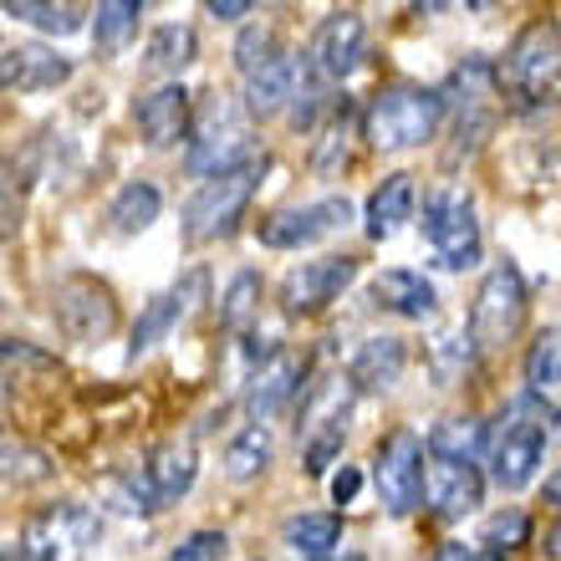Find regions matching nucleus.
Returning a JSON list of instances; mask_svg holds the SVG:
<instances>
[{"instance_id":"1","label":"nucleus","mask_w":561,"mask_h":561,"mask_svg":"<svg viewBox=\"0 0 561 561\" xmlns=\"http://www.w3.org/2000/svg\"><path fill=\"white\" fill-rule=\"evenodd\" d=\"M261 179H266V153H255L230 174L199 184L190 194V205H184V245H215V240L236 236V225L245 220Z\"/></svg>"},{"instance_id":"2","label":"nucleus","mask_w":561,"mask_h":561,"mask_svg":"<svg viewBox=\"0 0 561 561\" xmlns=\"http://www.w3.org/2000/svg\"><path fill=\"white\" fill-rule=\"evenodd\" d=\"M444 123V98L428 88H383L373 92V103L363 107V138H368L378 153H403V148H419L439 134Z\"/></svg>"},{"instance_id":"3","label":"nucleus","mask_w":561,"mask_h":561,"mask_svg":"<svg viewBox=\"0 0 561 561\" xmlns=\"http://www.w3.org/2000/svg\"><path fill=\"white\" fill-rule=\"evenodd\" d=\"M520 327H526V280H520L516 261H495L474 291L470 337L480 353H495V347L520 337Z\"/></svg>"},{"instance_id":"4","label":"nucleus","mask_w":561,"mask_h":561,"mask_svg":"<svg viewBox=\"0 0 561 561\" xmlns=\"http://www.w3.org/2000/svg\"><path fill=\"white\" fill-rule=\"evenodd\" d=\"M51 322H57V332L67 342H82V347H92V342H103L118 332V296H113V286L98 276H61L57 286H51Z\"/></svg>"},{"instance_id":"5","label":"nucleus","mask_w":561,"mask_h":561,"mask_svg":"<svg viewBox=\"0 0 561 561\" xmlns=\"http://www.w3.org/2000/svg\"><path fill=\"white\" fill-rule=\"evenodd\" d=\"M424 240L434 245V261L444 271H470L480 266V220H474V205L465 190H434L424 194Z\"/></svg>"},{"instance_id":"6","label":"nucleus","mask_w":561,"mask_h":561,"mask_svg":"<svg viewBox=\"0 0 561 561\" xmlns=\"http://www.w3.org/2000/svg\"><path fill=\"white\" fill-rule=\"evenodd\" d=\"M424 449L428 444L419 439L414 428H393V434L378 444V459H373V485H378V501H383L388 516H414L419 505L428 501Z\"/></svg>"},{"instance_id":"7","label":"nucleus","mask_w":561,"mask_h":561,"mask_svg":"<svg viewBox=\"0 0 561 561\" xmlns=\"http://www.w3.org/2000/svg\"><path fill=\"white\" fill-rule=\"evenodd\" d=\"M557 77H561V26L541 15V21H531V26L511 42V51H505L501 92L516 98V103H536Z\"/></svg>"},{"instance_id":"8","label":"nucleus","mask_w":561,"mask_h":561,"mask_svg":"<svg viewBox=\"0 0 561 561\" xmlns=\"http://www.w3.org/2000/svg\"><path fill=\"white\" fill-rule=\"evenodd\" d=\"M245 118H251V113H240V107H230V103L205 107V118L194 123V144H190L184 169L209 184V179H220V174H230V169H240L245 159H255V153H245V138H251Z\"/></svg>"},{"instance_id":"9","label":"nucleus","mask_w":561,"mask_h":561,"mask_svg":"<svg viewBox=\"0 0 561 561\" xmlns=\"http://www.w3.org/2000/svg\"><path fill=\"white\" fill-rule=\"evenodd\" d=\"M342 225H353V205L342 194H327V199H311V205L271 209L266 220L255 225V236H261L266 251H301V245H317Z\"/></svg>"},{"instance_id":"10","label":"nucleus","mask_w":561,"mask_h":561,"mask_svg":"<svg viewBox=\"0 0 561 561\" xmlns=\"http://www.w3.org/2000/svg\"><path fill=\"white\" fill-rule=\"evenodd\" d=\"M363 36H368V26H363L357 11L322 15L317 31H311V42H307V57H301L311 82H322V88L347 82V77L357 72V61H363Z\"/></svg>"},{"instance_id":"11","label":"nucleus","mask_w":561,"mask_h":561,"mask_svg":"<svg viewBox=\"0 0 561 561\" xmlns=\"http://www.w3.org/2000/svg\"><path fill=\"white\" fill-rule=\"evenodd\" d=\"M357 280V261L353 255H317V261H301L280 276V311L286 317H317L337 301L347 286Z\"/></svg>"},{"instance_id":"12","label":"nucleus","mask_w":561,"mask_h":561,"mask_svg":"<svg viewBox=\"0 0 561 561\" xmlns=\"http://www.w3.org/2000/svg\"><path fill=\"white\" fill-rule=\"evenodd\" d=\"M98 541V516L88 505H57L26 526L21 557L26 561H82V551Z\"/></svg>"},{"instance_id":"13","label":"nucleus","mask_w":561,"mask_h":561,"mask_svg":"<svg viewBox=\"0 0 561 561\" xmlns=\"http://www.w3.org/2000/svg\"><path fill=\"white\" fill-rule=\"evenodd\" d=\"M205 291H209V276H205V271H190V276L179 280V286H169L163 296H153V301L144 307V317H138V327H134L128 357H144L148 347H159L163 337H174L179 322H190L194 311H199Z\"/></svg>"},{"instance_id":"14","label":"nucleus","mask_w":561,"mask_h":561,"mask_svg":"<svg viewBox=\"0 0 561 561\" xmlns=\"http://www.w3.org/2000/svg\"><path fill=\"white\" fill-rule=\"evenodd\" d=\"M301 378H307V363L296 353H280V357H271V363H261V368L251 373V383H245V414H251V424H266L286 403L301 399V393H307Z\"/></svg>"},{"instance_id":"15","label":"nucleus","mask_w":561,"mask_h":561,"mask_svg":"<svg viewBox=\"0 0 561 561\" xmlns=\"http://www.w3.org/2000/svg\"><path fill=\"white\" fill-rule=\"evenodd\" d=\"M485 501V474L480 465H455V459H428V511L439 520H465Z\"/></svg>"},{"instance_id":"16","label":"nucleus","mask_w":561,"mask_h":561,"mask_svg":"<svg viewBox=\"0 0 561 561\" xmlns=\"http://www.w3.org/2000/svg\"><path fill=\"white\" fill-rule=\"evenodd\" d=\"M72 77V61L61 57V51H51V46H5V57H0V88L21 92V98H31V92H51L61 88Z\"/></svg>"},{"instance_id":"17","label":"nucleus","mask_w":561,"mask_h":561,"mask_svg":"<svg viewBox=\"0 0 561 561\" xmlns=\"http://www.w3.org/2000/svg\"><path fill=\"white\" fill-rule=\"evenodd\" d=\"M134 123L148 148H169L190 134V88L184 82H163V88L144 92L134 103Z\"/></svg>"},{"instance_id":"18","label":"nucleus","mask_w":561,"mask_h":561,"mask_svg":"<svg viewBox=\"0 0 561 561\" xmlns=\"http://www.w3.org/2000/svg\"><path fill=\"white\" fill-rule=\"evenodd\" d=\"M373 307L388 311V317H403V322H428L439 311V296H434V280L428 276L393 266L373 276Z\"/></svg>"},{"instance_id":"19","label":"nucleus","mask_w":561,"mask_h":561,"mask_svg":"<svg viewBox=\"0 0 561 561\" xmlns=\"http://www.w3.org/2000/svg\"><path fill=\"white\" fill-rule=\"evenodd\" d=\"M419 215V184L414 174H388L363 205V230L368 240H393L403 225Z\"/></svg>"},{"instance_id":"20","label":"nucleus","mask_w":561,"mask_h":561,"mask_svg":"<svg viewBox=\"0 0 561 561\" xmlns=\"http://www.w3.org/2000/svg\"><path fill=\"white\" fill-rule=\"evenodd\" d=\"M403 368H409V347H403V337H368L363 347L353 353V368H347V378H353L357 393H388V388L403 378Z\"/></svg>"},{"instance_id":"21","label":"nucleus","mask_w":561,"mask_h":561,"mask_svg":"<svg viewBox=\"0 0 561 561\" xmlns=\"http://www.w3.org/2000/svg\"><path fill=\"white\" fill-rule=\"evenodd\" d=\"M148 485H153V495H159V505H174L179 495H190L194 474H199V459H194V444L190 439H163L148 449Z\"/></svg>"},{"instance_id":"22","label":"nucleus","mask_w":561,"mask_h":561,"mask_svg":"<svg viewBox=\"0 0 561 561\" xmlns=\"http://www.w3.org/2000/svg\"><path fill=\"white\" fill-rule=\"evenodd\" d=\"M301 82H307V61L301 57L276 61L271 72L245 82V113H251V118H276L280 107H291L296 98H301Z\"/></svg>"},{"instance_id":"23","label":"nucleus","mask_w":561,"mask_h":561,"mask_svg":"<svg viewBox=\"0 0 561 561\" xmlns=\"http://www.w3.org/2000/svg\"><path fill=\"white\" fill-rule=\"evenodd\" d=\"M428 459H455V465H474L480 449H490V428L474 414H449L428 428Z\"/></svg>"},{"instance_id":"24","label":"nucleus","mask_w":561,"mask_h":561,"mask_svg":"<svg viewBox=\"0 0 561 561\" xmlns=\"http://www.w3.org/2000/svg\"><path fill=\"white\" fill-rule=\"evenodd\" d=\"M159 209H163L159 184L134 179V184H123V190L113 194V205H107V225H113L118 236H144L148 225L159 220Z\"/></svg>"},{"instance_id":"25","label":"nucleus","mask_w":561,"mask_h":561,"mask_svg":"<svg viewBox=\"0 0 561 561\" xmlns=\"http://www.w3.org/2000/svg\"><path fill=\"white\" fill-rule=\"evenodd\" d=\"M194 57H199V36H194V26H184V21L153 26V36H148V46H144V67H148V72L179 77Z\"/></svg>"},{"instance_id":"26","label":"nucleus","mask_w":561,"mask_h":561,"mask_svg":"<svg viewBox=\"0 0 561 561\" xmlns=\"http://www.w3.org/2000/svg\"><path fill=\"white\" fill-rule=\"evenodd\" d=\"M261 296H266V280H261V271H236L230 276V286H225L220 296V327L225 332H240V337H251L255 317H261Z\"/></svg>"},{"instance_id":"27","label":"nucleus","mask_w":561,"mask_h":561,"mask_svg":"<svg viewBox=\"0 0 561 561\" xmlns=\"http://www.w3.org/2000/svg\"><path fill=\"white\" fill-rule=\"evenodd\" d=\"M280 536H286V547L296 557H327L342 541V516L337 511H301V516L280 526Z\"/></svg>"},{"instance_id":"28","label":"nucleus","mask_w":561,"mask_h":561,"mask_svg":"<svg viewBox=\"0 0 561 561\" xmlns=\"http://www.w3.org/2000/svg\"><path fill=\"white\" fill-rule=\"evenodd\" d=\"M271 455H276V444H271L266 424H245L236 439L225 444V474L245 485V480H255V474L271 470Z\"/></svg>"},{"instance_id":"29","label":"nucleus","mask_w":561,"mask_h":561,"mask_svg":"<svg viewBox=\"0 0 561 561\" xmlns=\"http://www.w3.org/2000/svg\"><path fill=\"white\" fill-rule=\"evenodd\" d=\"M5 15L21 21V26H36L46 36H72V31L88 26V15L82 5H51V0H5Z\"/></svg>"},{"instance_id":"30","label":"nucleus","mask_w":561,"mask_h":561,"mask_svg":"<svg viewBox=\"0 0 561 561\" xmlns=\"http://www.w3.org/2000/svg\"><path fill=\"white\" fill-rule=\"evenodd\" d=\"M280 57V42H276V26H266V21H255V26H245L236 36V72L245 77V82H255L261 72H271Z\"/></svg>"},{"instance_id":"31","label":"nucleus","mask_w":561,"mask_h":561,"mask_svg":"<svg viewBox=\"0 0 561 561\" xmlns=\"http://www.w3.org/2000/svg\"><path fill=\"white\" fill-rule=\"evenodd\" d=\"M98 501L107 511H118V516H148V511H159V495L148 485V474H107L103 485H98Z\"/></svg>"},{"instance_id":"32","label":"nucleus","mask_w":561,"mask_h":561,"mask_svg":"<svg viewBox=\"0 0 561 561\" xmlns=\"http://www.w3.org/2000/svg\"><path fill=\"white\" fill-rule=\"evenodd\" d=\"M138 15H144V5L138 0H107V5H98L92 11V36H98V51H118L128 36L138 31Z\"/></svg>"},{"instance_id":"33","label":"nucleus","mask_w":561,"mask_h":561,"mask_svg":"<svg viewBox=\"0 0 561 561\" xmlns=\"http://www.w3.org/2000/svg\"><path fill=\"white\" fill-rule=\"evenodd\" d=\"M531 541V516L520 511V505H505V511H495V516L485 520V531H480V547L495 551V557H511V551H520Z\"/></svg>"},{"instance_id":"34","label":"nucleus","mask_w":561,"mask_h":561,"mask_svg":"<svg viewBox=\"0 0 561 561\" xmlns=\"http://www.w3.org/2000/svg\"><path fill=\"white\" fill-rule=\"evenodd\" d=\"M561 383V327L541 332L531 342V353H526V388L531 393H547V388Z\"/></svg>"},{"instance_id":"35","label":"nucleus","mask_w":561,"mask_h":561,"mask_svg":"<svg viewBox=\"0 0 561 561\" xmlns=\"http://www.w3.org/2000/svg\"><path fill=\"white\" fill-rule=\"evenodd\" d=\"M470 357H474L470 332H444V337L434 342V373H439V383L449 388V378H459V373L470 368Z\"/></svg>"},{"instance_id":"36","label":"nucleus","mask_w":561,"mask_h":561,"mask_svg":"<svg viewBox=\"0 0 561 561\" xmlns=\"http://www.w3.org/2000/svg\"><path fill=\"white\" fill-rule=\"evenodd\" d=\"M46 474H51V459H46L42 449H31V444H21V439L5 444V480H11V485H36Z\"/></svg>"},{"instance_id":"37","label":"nucleus","mask_w":561,"mask_h":561,"mask_svg":"<svg viewBox=\"0 0 561 561\" xmlns=\"http://www.w3.org/2000/svg\"><path fill=\"white\" fill-rule=\"evenodd\" d=\"M342 439H347V428H317V434H307V439H301V465H307V474L332 470V459L342 455Z\"/></svg>"},{"instance_id":"38","label":"nucleus","mask_w":561,"mask_h":561,"mask_svg":"<svg viewBox=\"0 0 561 561\" xmlns=\"http://www.w3.org/2000/svg\"><path fill=\"white\" fill-rule=\"evenodd\" d=\"M225 551H230V536L225 531H194V536H184L163 561H225Z\"/></svg>"},{"instance_id":"39","label":"nucleus","mask_w":561,"mask_h":561,"mask_svg":"<svg viewBox=\"0 0 561 561\" xmlns=\"http://www.w3.org/2000/svg\"><path fill=\"white\" fill-rule=\"evenodd\" d=\"M357 490H363V470H357V465H342V470L332 474V501H337V505H353Z\"/></svg>"},{"instance_id":"40","label":"nucleus","mask_w":561,"mask_h":561,"mask_svg":"<svg viewBox=\"0 0 561 561\" xmlns=\"http://www.w3.org/2000/svg\"><path fill=\"white\" fill-rule=\"evenodd\" d=\"M205 11L215 15V21H245V15H251L255 5H251V0H209Z\"/></svg>"},{"instance_id":"41","label":"nucleus","mask_w":561,"mask_h":561,"mask_svg":"<svg viewBox=\"0 0 561 561\" xmlns=\"http://www.w3.org/2000/svg\"><path fill=\"white\" fill-rule=\"evenodd\" d=\"M439 561H501L495 551H485V547H465V541H449V547L439 551Z\"/></svg>"},{"instance_id":"42","label":"nucleus","mask_w":561,"mask_h":561,"mask_svg":"<svg viewBox=\"0 0 561 561\" xmlns=\"http://www.w3.org/2000/svg\"><path fill=\"white\" fill-rule=\"evenodd\" d=\"M547 505H557V511H561V470L547 474Z\"/></svg>"},{"instance_id":"43","label":"nucleus","mask_w":561,"mask_h":561,"mask_svg":"<svg viewBox=\"0 0 561 561\" xmlns=\"http://www.w3.org/2000/svg\"><path fill=\"white\" fill-rule=\"evenodd\" d=\"M332 561H368V557H357V551H347V557H332Z\"/></svg>"}]
</instances>
